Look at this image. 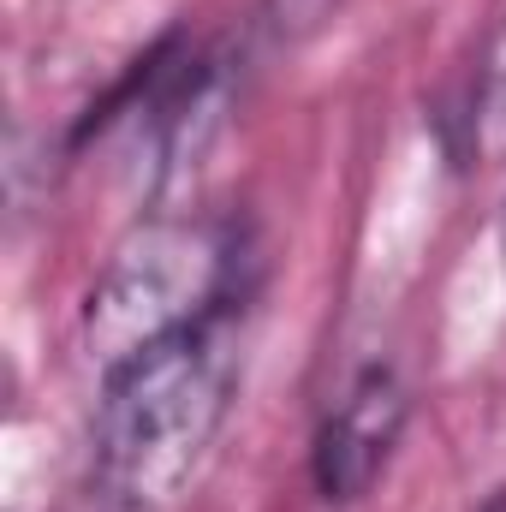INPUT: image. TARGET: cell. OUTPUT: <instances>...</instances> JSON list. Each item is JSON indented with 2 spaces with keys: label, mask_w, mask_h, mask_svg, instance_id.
Segmentation results:
<instances>
[{
  "label": "cell",
  "mask_w": 506,
  "mask_h": 512,
  "mask_svg": "<svg viewBox=\"0 0 506 512\" xmlns=\"http://www.w3.org/2000/svg\"><path fill=\"white\" fill-rule=\"evenodd\" d=\"M411 423V393L399 370L370 364L358 382L340 393V405L322 417L316 447H310V477L328 507H352L381 483V471L399 453V435Z\"/></svg>",
  "instance_id": "cell-3"
},
{
  "label": "cell",
  "mask_w": 506,
  "mask_h": 512,
  "mask_svg": "<svg viewBox=\"0 0 506 512\" xmlns=\"http://www.w3.org/2000/svg\"><path fill=\"white\" fill-rule=\"evenodd\" d=\"M465 131H471V161L477 167H501L506 161V18L495 24V36L483 48Z\"/></svg>",
  "instance_id": "cell-4"
},
{
  "label": "cell",
  "mask_w": 506,
  "mask_h": 512,
  "mask_svg": "<svg viewBox=\"0 0 506 512\" xmlns=\"http://www.w3.org/2000/svg\"><path fill=\"white\" fill-rule=\"evenodd\" d=\"M501 262H506V215H501Z\"/></svg>",
  "instance_id": "cell-6"
},
{
  "label": "cell",
  "mask_w": 506,
  "mask_h": 512,
  "mask_svg": "<svg viewBox=\"0 0 506 512\" xmlns=\"http://www.w3.org/2000/svg\"><path fill=\"white\" fill-rule=\"evenodd\" d=\"M239 387V304L102 370L90 489L108 512H173L197 483Z\"/></svg>",
  "instance_id": "cell-1"
},
{
  "label": "cell",
  "mask_w": 506,
  "mask_h": 512,
  "mask_svg": "<svg viewBox=\"0 0 506 512\" xmlns=\"http://www.w3.org/2000/svg\"><path fill=\"white\" fill-rule=\"evenodd\" d=\"M477 512H506V489H495V495H489V501H483Z\"/></svg>",
  "instance_id": "cell-5"
},
{
  "label": "cell",
  "mask_w": 506,
  "mask_h": 512,
  "mask_svg": "<svg viewBox=\"0 0 506 512\" xmlns=\"http://www.w3.org/2000/svg\"><path fill=\"white\" fill-rule=\"evenodd\" d=\"M239 233L203 215H155L131 227L84 298V352L114 370L143 346L239 304Z\"/></svg>",
  "instance_id": "cell-2"
}]
</instances>
